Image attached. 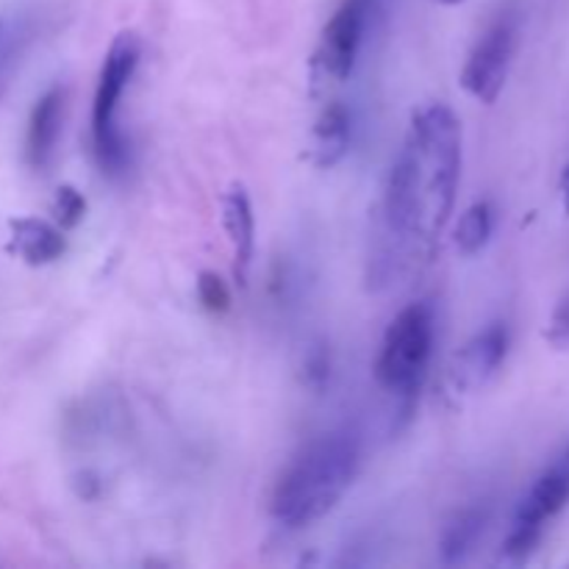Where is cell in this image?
I'll use <instances>...</instances> for the list:
<instances>
[{
	"label": "cell",
	"instance_id": "7c38bea8",
	"mask_svg": "<svg viewBox=\"0 0 569 569\" xmlns=\"http://www.w3.org/2000/svg\"><path fill=\"white\" fill-rule=\"evenodd\" d=\"M350 148V111L348 106L333 100L317 117L311 131V161L320 170H331L348 156Z\"/></svg>",
	"mask_w": 569,
	"mask_h": 569
},
{
	"label": "cell",
	"instance_id": "9a60e30c",
	"mask_svg": "<svg viewBox=\"0 0 569 569\" xmlns=\"http://www.w3.org/2000/svg\"><path fill=\"white\" fill-rule=\"evenodd\" d=\"M50 211H53V222L61 231H72L83 220V214H87V198L76 187L64 183V187L56 189Z\"/></svg>",
	"mask_w": 569,
	"mask_h": 569
},
{
	"label": "cell",
	"instance_id": "6da1fadb",
	"mask_svg": "<svg viewBox=\"0 0 569 569\" xmlns=\"http://www.w3.org/2000/svg\"><path fill=\"white\" fill-rule=\"evenodd\" d=\"M461 178V122L448 103L411 114L381 200L383 237L398 250L431 253L448 226Z\"/></svg>",
	"mask_w": 569,
	"mask_h": 569
},
{
	"label": "cell",
	"instance_id": "d6986e66",
	"mask_svg": "<svg viewBox=\"0 0 569 569\" xmlns=\"http://www.w3.org/2000/svg\"><path fill=\"white\" fill-rule=\"evenodd\" d=\"M545 339H548L550 348H556V350H567L569 348V289L565 295H561V300L556 303L553 315H550Z\"/></svg>",
	"mask_w": 569,
	"mask_h": 569
},
{
	"label": "cell",
	"instance_id": "44dd1931",
	"mask_svg": "<svg viewBox=\"0 0 569 569\" xmlns=\"http://www.w3.org/2000/svg\"><path fill=\"white\" fill-rule=\"evenodd\" d=\"M433 3H439V6H459L461 0H433Z\"/></svg>",
	"mask_w": 569,
	"mask_h": 569
},
{
	"label": "cell",
	"instance_id": "9c48e42d",
	"mask_svg": "<svg viewBox=\"0 0 569 569\" xmlns=\"http://www.w3.org/2000/svg\"><path fill=\"white\" fill-rule=\"evenodd\" d=\"M64 109H67V89L50 87L42 98L33 103L31 117H28L26 128V164L28 170L44 172L53 161L56 148H59L61 126H64Z\"/></svg>",
	"mask_w": 569,
	"mask_h": 569
},
{
	"label": "cell",
	"instance_id": "5b68a950",
	"mask_svg": "<svg viewBox=\"0 0 569 569\" xmlns=\"http://www.w3.org/2000/svg\"><path fill=\"white\" fill-rule=\"evenodd\" d=\"M569 503V445L565 453L533 481L526 498L511 517V528L503 539V559L509 565H522L533 556L545 537L550 520L561 515Z\"/></svg>",
	"mask_w": 569,
	"mask_h": 569
},
{
	"label": "cell",
	"instance_id": "277c9868",
	"mask_svg": "<svg viewBox=\"0 0 569 569\" xmlns=\"http://www.w3.org/2000/svg\"><path fill=\"white\" fill-rule=\"evenodd\" d=\"M437 342V320L428 303H411L389 322L376 359V381L383 392L411 403L428 378Z\"/></svg>",
	"mask_w": 569,
	"mask_h": 569
},
{
	"label": "cell",
	"instance_id": "ffe728a7",
	"mask_svg": "<svg viewBox=\"0 0 569 569\" xmlns=\"http://www.w3.org/2000/svg\"><path fill=\"white\" fill-rule=\"evenodd\" d=\"M561 198H565V211L569 214V164L561 172Z\"/></svg>",
	"mask_w": 569,
	"mask_h": 569
},
{
	"label": "cell",
	"instance_id": "5bb4252c",
	"mask_svg": "<svg viewBox=\"0 0 569 569\" xmlns=\"http://www.w3.org/2000/svg\"><path fill=\"white\" fill-rule=\"evenodd\" d=\"M495 231V209L489 200H478L461 214L456 226V248L461 256H478L489 244Z\"/></svg>",
	"mask_w": 569,
	"mask_h": 569
},
{
	"label": "cell",
	"instance_id": "2e32d148",
	"mask_svg": "<svg viewBox=\"0 0 569 569\" xmlns=\"http://www.w3.org/2000/svg\"><path fill=\"white\" fill-rule=\"evenodd\" d=\"M198 300L203 303L206 311H211V315H222V311L231 309V292H228L226 281L211 270L200 272Z\"/></svg>",
	"mask_w": 569,
	"mask_h": 569
},
{
	"label": "cell",
	"instance_id": "8fae6325",
	"mask_svg": "<svg viewBox=\"0 0 569 569\" xmlns=\"http://www.w3.org/2000/svg\"><path fill=\"white\" fill-rule=\"evenodd\" d=\"M67 239L56 222L39 217H14L9 220V253L28 267L53 264L64 256Z\"/></svg>",
	"mask_w": 569,
	"mask_h": 569
},
{
	"label": "cell",
	"instance_id": "8992f818",
	"mask_svg": "<svg viewBox=\"0 0 569 569\" xmlns=\"http://www.w3.org/2000/svg\"><path fill=\"white\" fill-rule=\"evenodd\" d=\"M517 50V26L511 17H500L492 26L483 31L476 48L470 50L461 70V87L467 94L478 100V103L492 106L500 98L509 78L511 59Z\"/></svg>",
	"mask_w": 569,
	"mask_h": 569
},
{
	"label": "cell",
	"instance_id": "7402d4cb",
	"mask_svg": "<svg viewBox=\"0 0 569 569\" xmlns=\"http://www.w3.org/2000/svg\"><path fill=\"white\" fill-rule=\"evenodd\" d=\"M6 28H9V26H6V22H3V20H0V39H3V33H6Z\"/></svg>",
	"mask_w": 569,
	"mask_h": 569
},
{
	"label": "cell",
	"instance_id": "ac0fdd59",
	"mask_svg": "<svg viewBox=\"0 0 569 569\" xmlns=\"http://www.w3.org/2000/svg\"><path fill=\"white\" fill-rule=\"evenodd\" d=\"M303 381L315 392H322L328 387V381H331V353L326 348H315L306 356Z\"/></svg>",
	"mask_w": 569,
	"mask_h": 569
},
{
	"label": "cell",
	"instance_id": "30bf717a",
	"mask_svg": "<svg viewBox=\"0 0 569 569\" xmlns=\"http://www.w3.org/2000/svg\"><path fill=\"white\" fill-rule=\"evenodd\" d=\"M222 228H226L233 253V276L239 278V283H244L256 253V214L248 189L242 183H233L222 194Z\"/></svg>",
	"mask_w": 569,
	"mask_h": 569
},
{
	"label": "cell",
	"instance_id": "3957f363",
	"mask_svg": "<svg viewBox=\"0 0 569 569\" xmlns=\"http://www.w3.org/2000/svg\"><path fill=\"white\" fill-rule=\"evenodd\" d=\"M137 67V33H117L109 53H106L103 67H100L98 87H94L92 98V120H89V126H92V131H89V137H92V156L94 161H98L100 172L109 178L126 176L128 164H131V148H128L120 120H117V111H120L122 94H126Z\"/></svg>",
	"mask_w": 569,
	"mask_h": 569
},
{
	"label": "cell",
	"instance_id": "e0dca14e",
	"mask_svg": "<svg viewBox=\"0 0 569 569\" xmlns=\"http://www.w3.org/2000/svg\"><path fill=\"white\" fill-rule=\"evenodd\" d=\"M22 50H26V33L14 31V28H6L3 39H0V94L9 87V78L14 76Z\"/></svg>",
	"mask_w": 569,
	"mask_h": 569
},
{
	"label": "cell",
	"instance_id": "7a4b0ae2",
	"mask_svg": "<svg viewBox=\"0 0 569 569\" xmlns=\"http://www.w3.org/2000/svg\"><path fill=\"white\" fill-rule=\"evenodd\" d=\"M361 470V439L350 428L320 433L298 450L278 476L270 515L287 531H300L337 509Z\"/></svg>",
	"mask_w": 569,
	"mask_h": 569
},
{
	"label": "cell",
	"instance_id": "ba28073f",
	"mask_svg": "<svg viewBox=\"0 0 569 569\" xmlns=\"http://www.w3.org/2000/svg\"><path fill=\"white\" fill-rule=\"evenodd\" d=\"M509 328L503 322H492L483 331H478L450 365V383L456 392H478L487 387L503 367L509 356Z\"/></svg>",
	"mask_w": 569,
	"mask_h": 569
},
{
	"label": "cell",
	"instance_id": "52a82bcc",
	"mask_svg": "<svg viewBox=\"0 0 569 569\" xmlns=\"http://www.w3.org/2000/svg\"><path fill=\"white\" fill-rule=\"evenodd\" d=\"M370 11L372 0H342L322 28L317 61L333 81H348L353 72L367 26H370Z\"/></svg>",
	"mask_w": 569,
	"mask_h": 569
},
{
	"label": "cell",
	"instance_id": "4fadbf2b",
	"mask_svg": "<svg viewBox=\"0 0 569 569\" xmlns=\"http://www.w3.org/2000/svg\"><path fill=\"white\" fill-rule=\"evenodd\" d=\"M489 522L487 506H467V509L456 511L445 526L442 539H439V559L442 565H459L470 556L476 548L478 539L483 537Z\"/></svg>",
	"mask_w": 569,
	"mask_h": 569
}]
</instances>
